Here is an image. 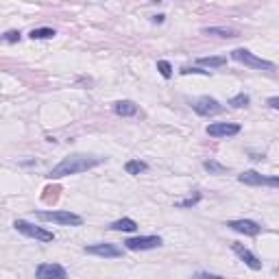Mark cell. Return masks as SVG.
Masks as SVG:
<instances>
[{"label": "cell", "instance_id": "cell-1", "mask_svg": "<svg viewBox=\"0 0 279 279\" xmlns=\"http://www.w3.org/2000/svg\"><path fill=\"white\" fill-rule=\"evenodd\" d=\"M103 161H107V157H96V155H83V153H72V155L63 157L53 170H50L48 179H59V177H68V175H77V173H85L90 168H96Z\"/></svg>", "mask_w": 279, "mask_h": 279}, {"label": "cell", "instance_id": "cell-2", "mask_svg": "<svg viewBox=\"0 0 279 279\" xmlns=\"http://www.w3.org/2000/svg\"><path fill=\"white\" fill-rule=\"evenodd\" d=\"M40 220L46 222H57V225H68V227H81L83 225V218L79 214L66 212V209H57V212H37L35 214Z\"/></svg>", "mask_w": 279, "mask_h": 279}, {"label": "cell", "instance_id": "cell-3", "mask_svg": "<svg viewBox=\"0 0 279 279\" xmlns=\"http://www.w3.org/2000/svg\"><path fill=\"white\" fill-rule=\"evenodd\" d=\"M231 59L244 63V66H249V68H255V70H275V63L273 61H266V59H262V57H255V55L246 48L231 50Z\"/></svg>", "mask_w": 279, "mask_h": 279}, {"label": "cell", "instance_id": "cell-4", "mask_svg": "<svg viewBox=\"0 0 279 279\" xmlns=\"http://www.w3.org/2000/svg\"><path fill=\"white\" fill-rule=\"evenodd\" d=\"M13 229L20 231V234H24V236H29V238L40 240V242H53L55 240L53 231L44 229V227H35V225H31V222H26V220H16L13 222Z\"/></svg>", "mask_w": 279, "mask_h": 279}, {"label": "cell", "instance_id": "cell-5", "mask_svg": "<svg viewBox=\"0 0 279 279\" xmlns=\"http://www.w3.org/2000/svg\"><path fill=\"white\" fill-rule=\"evenodd\" d=\"M192 109L199 116H216V114H222L225 107L218 103L216 99H212V96H201V99H197L192 103Z\"/></svg>", "mask_w": 279, "mask_h": 279}, {"label": "cell", "instance_id": "cell-6", "mask_svg": "<svg viewBox=\"0 0 279 279\" xmlns=\"http://www.w3.org/2000/svg\"><path fill=\"white\" fill-rule=\"evenodd\" d=\"M124 246L129 251H148V249H157L161 246L159 236H136V238H127Z\"/></svg>", "mask_w": 279, "mask_h": 279}, {"label": "cell", "instance_id": "cell-7", "mask_svg": "<svg viewBox=\"0 0 279 279\" xmlns=\"http://www.w3.org/2000/svg\"><path fill=\"white\" fill-rule=\"evenodd\" d=\"M35 277L37 279H68V271L61 266V264L44 262L35 268Z\"/></svg>", "mask_w": 279, "mask_h": 279}, {"label": "cell", "instance_id": "cell-8", "mask_svg": "<svg viewBox=\"0 0 279 279\" xmlns=\"http://www.w3.org/2000/svg\"><path fill=\"white\" fill-rule=\"evenodd\" d=\"M238 181L244 185H273V188L279 185L277 177H264V175H259L258 170H246V173L238 175Z\"/></svg>", "mask_w": 279, "mask_h": 279}, {"label": "cell", "instance_id": "cell-9", "mask_svg": "<svg viewBox=\"0 0 279 279\" xmlns=\"http://www.w3.org/2000/svg\"><path fill=\"white\" fill-rule=\"evenodd\" d=\"M85 253L90 255H100V258H120L122 255V249L116 244H109V242H99V244H90L85 246Z\"/></svg>", "mask_w": 279, "mask_h": 279}, {"label": "cell", "instance_id": "cell-10", "mask_svg": "<svg viewBox=\"0 0 279 279\" xmlns=\"http://www.w3.org/2000/svg\"><path fill=\"white\" fill-rule=\"evenodd\" d=\"M231 251H234V253L238 255V258L242 259L249 268H253V271H262V262H259V258L255 253H251L246 246H242L240 242H234V244H231Z\"/></svg>", "mask_w": 279, "mask_h": 279}, {"label": "cell", "instance_id": "cell-11", "mask_svg": "<svg viewBox=\"0 0 279 279\" xmlns=\"http://www.w3.org/2000/svg\"><path fill=\"white\" fill-rule=\"evenodd\" d=\"M207 133L212 138H229V136H238L240 133V124L234 122H214L207 127Z\"/></svg>", "mask_w": 279, "mask_h": 279}, {"label": "cell", "instance_id": "cell-12", "mask_svg": "<svg viewBox=\"0 0 279 279\" xmlns=\"http://www.w3.org/2000/svg\"><path fill=\"white\" fill-rule=\"evenodd\" d=\"M227 227L238 231V234H244V236H258L259 231H262V227H259L255 220H244V218L242 220H229Z\"/></svg>", "mask_w": 279, "mask_h": 279}, {"label": "cell", "instance_id": "cell-13", "mask_svg": "<svg viewBox=\"0 0 279 279\" xmlns=\"http://www.w3.org/2000/svg\"><path fill=\"white\" fill-rule=\"evenodd\" d=\"M114 111L118 116H136L138 105L133 100H118V103H114Z\"/></svg>", "mask_w": 279, "mask_h": 279}, {"label": "cell", "instance_id": "cell-14", "mask_svg": "<svg viewBox=\"0 0 279 279\" xmlns=\"http://www.w3.org/2000/svg\"><path fill=\"white\" fill-rule=\"evenodd\" d=\"M111 231H136L138 229V222L133 218H120V220L111 222L109 225Z\"/></svg>", "mask_w": 279, "mask_h": 279}, {"label": "cell", "instance_id": "cell-15", "mask_svg": "<svg viewBox=\"0 0 279 279\" xmlns=\"http://www.w3.org/2000/svg\"><path fill=\"white\" fill-rule=\"evenodd\" d=\"M203 33L205 35H218V37H236L238 35V31L225 29V26H207V29H203Z\"/></svg>", "mask_w": 279, "mask_h": 279}, {"label": "cell", "instance_id": "cell-16", "mask_svg": "<svg viewBox=\"0 0 279 279\" xmlns=\"http://www.w3.org/2000/svg\"><path fill=\"white\" fill-rule=\"evenodd\" d=\"M203 168H205L209 175H225L227 170H229L225 164H218L216 159H207V161H203Z\"/></svg>", "mask_w": 279, "mask_h": 279}, {"label": "cell", "instance_id": "cell-17", "mask_svg": "<svg viewBox=\"0 0 279 279\" xmlns=\"http://www.w3.org/2000/svg\"><path fill=\"white\" fill-rule=\"evenodd\" d=\"M124 170H127V175H140V173H146L148 164H144V161H140V159H131V161H127Z\"/></svg>", "mask_w": 279, "mask_h": 279}, {"label": "cell", "instance_id": "cell-18", "mask_svg": "<svg viewBox=\"0 0 279 279\" xmlns=\"http://www.w3.org/2000/svg\"><path fill=\"white\" fill-rule=\"evenodd\" d=\"M199 66H209V68H220L227 63V57H199Z\"/></svg>", "mask_w": 279, "mask_h": 279}, {"label": "cell", "instance_id": "cell-19", "mask_svg": "<svg viewBox=\"0 0 279 279\" xmlns=\"http://www.w3.org/2000/svg\"><path fill=\"white\" fill-rule=\"evenodd\" d=\"M199 201H201V192H194L192 197H188V199H183V201L175 203V207H179V209H188V207H194Z\"/></svg>", "mask_w": 279, "mask_h": 279}, {"label": "cell", "instance_id": "cell-20", "mask_svg": "<svg viewBox=\"0 0 279 279\" xmlns=\"http://www.w3.org/2000/svg\"><path fill=\"white\" fill-rule=\"evenodd\" d=\"M57 33H55L53 29H33L31 31V40H50V37H55Z\"/></svg>", "mask_w": 279, "mask_h": 279}, {"label": "cell", "instance_id": "cell-21", "mask_svg": "<svg viewBox=\"0 0 279 279\" xmlns=\"http://www.w3.org/2000/svg\"><path fill=\"white\" fill-rule=\"evenodd\" d=\"M249 103H251V99H249V96L244 94V92H242V94H236L234 99L229 100V105L234 107V109H242V107H246Z\"/></svg>", "mask_w": 279, "mask_h": 279}, {"label": "cell", "instance_id": "cell-22", "mask_svg": "<svg viewBox=\"0 0 279 279\" xmlns=\"http://www.w3.org/2000/svg\"><path fill=\"white\" fill-rule=\"evenodd\" d=\"M20 40H22L20 31H7V33L0 35V41H2V44H16V41H20Z\"/></svg>", "mask_w": 279, "mask_h": 279}, {"label": "cell", "instance_id": "cell-23", "mask_svg": "<svg viewBox=\"0 0 279 279\" xmlns=\"http://www.w3.org/2000/svg\"><path fill=\"white\" fill-rule=\"evenodd\" d=\"M157 70H159V74L164 79H170L173 77V66H170L168 61H157Z\"/></svg>", "mask_w": 279, "mask_h": 279}, {"label": "cell", "instance_id": "cell-24", "mask_svg": "<svg viewBox=\"0 0 279 279\" xmlns=\"http://www.w3.org/2000/svg\"><path fill=\"white\" fill-rule=\"evenodd\" d=\"M181 74H203V77H209V70H201V68H181Z\"/></svg>", "mask_w": 279, "mask_h": 279}, {"label": "cell", "instance_id": "cell-25", "mask_svg": "<svg viewBox=\"0 0 279 279\" xmlns=\"http://www.w3.org/2000/svg\"><path fill=\"white\" fill-rule=\"evenodd\" d=\"M192 279H225V277H220V275H212V273H197Z\"/></svg>", "mask_w": 279, "mask_h": 279}, {"label": "cell", "instance_id": "cell-26", "mask_svg": "<svg viewBox=\"0 0 279 279\" xmlns=\"http://www.w3.org/2000/svg\"><path fill=\"white\" fill-rule=\"evenodd\" d=\"M268 107L277 109V107H279V99H277V96H271V99H268Z\"/></svg>", "mask_w": 279, "mask_h": 279}, {"label": "cell", "instance_id": "cell-27", "mask_svg": "<svg viewBox=\"0 0 279 279\" xmlns=\"http://www.w3.org/2000/svg\"><path fill=\"white\" fill-rule=\"evenodd\" d=\"M164 20H166V16H161V13H159V16H153V18H151L153 24H161Z\"/></svg>", "mask_w": 279, "mask_h": 279}]
</instances>
